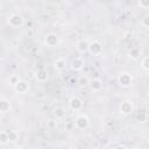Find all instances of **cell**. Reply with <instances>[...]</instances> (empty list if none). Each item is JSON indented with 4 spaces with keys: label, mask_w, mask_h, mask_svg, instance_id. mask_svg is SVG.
Instances as JSON below:
<instances>
[{
    "label": "cell",
    "mask_w": 149,
    "mask_h": 149,
    "mask_svg": "<svg viewBox=\"0 0 149 149\" xmlns=\"http://www.w3.org/2000/svg\"><path fill=\"white\" fill-rule=\"evenodd\" d=\"M76 47H77V50H78L79 52H85V51L88 50V43H87L86 41H84V40L78 41Z\"/></svg>",
    "instance_id": "15"
},
{
    "label": "cell",
    "mask_w": 149,
    "mask_h": 149,
    "mask_svg": "<svg viewBox=\"0 0 149 149\" xmlns=\"http://www.w3.org/2000/svg\"><path fill=\"white\" fill-rule=\"evenodd\" d=\"M139 6L142 7L143 9H147V8L149 7V0H140Z\"/></svg>",
    "instance_id": "22"
},
{
    "label": "cell",
    "mask_w": 149,
    "mask_h": 149,
    "mask_svg": "<svg viewBox=\"0 0 149 149\" xmlns=\"http://www.w3.org/2000/svg\"><path fill=\"white\" fill-rule=\"evenodd\" d=\"M19 80H20V79H19V77H17V76H15V74H13V76H10V77H9V83H10L12 85H15Z\"/></svg>",
    "instance_id": "23"
},
{
    "label": "cell",
    "mask_w": 149,
    "mask_h": 149,
    "mask_svg": "<svg viewBox=\"0 0 149 149\" xmlns=\"http://www.w3.org/2000/svg\"><path fill=\"white\" fill-rule=\"evenodd\" d=\"M84 65H85V62L80 57H77V58L72 59V62H71V69L74 70V71H80L84 68Z\"/></svg>",
    "instance_id": "8"
},
{
    "label": "cell",
    "mask_w": 149,
    "mask_h": 149,
    "mask_svg": "<svg viewBox=\"0 0 149 149\" xmlns=\"http://www.w3.org/2000/svg\"><path fill=\"white\" fill-rule=\"evenodd\" d=\"M77 84H78V86H80V87H86V86L90 85V79H88L87 76L81 74V76H79V77L77 78Z\"/></svg>",
    "instance_id": "14"
},
{
    "label": "cell",
    "mask_w": 149,
    "mask_h": 149,
    "mask_svg": "<svg viewBox=\"0 0 149 149\" xmlns=\"http://www.w3.org/2000/svg\"><path fill=\"white\" fill-rule=\"evenodd\" d=\"M88 50L92 55H100L102 52V45L99 41H92L91 43H88Z\"/></svg>",
    "instance_id": "7"
},
{
    "label": "cell",
    "mask_w": 149,
    "mask_h": 149,
    "mask_svg": "<svg viewBox=\"0 0 149 149\" xmlns=\"http://www.w3.org/2000/svg\"><path fill=\"white\" fill-rule=\"evenodd\" d=\"M54 115L56 116V119H63V118L65 116V111H64V108H62V107H56V108L54 109Z\"/></svg>",
    "instance_id": "16"
},
{
    "label": "cell",
    "mask_w": 149,
    "mask_h": 149,
    "mask_svg": "<svg viewBox=\"0 0 149 149\" xmlns=\"http://www.w3.org/2000/svg\"><path fill=\"white\" fill-rule=\"evenodd\" d=\"M9 142L8 140V135H7V132H0V143L1 144H7Z\"/></svg>",
    "instance_id": "19"
},
{
    "label": "cell",
    "mask_w": 149,
    "mask_h": 149,
    "mask_svg": "<svg viewBox=\"0 0 149 149\" xmlns=\"http://www.w3.org/2000/svg\"><path fill=\"white\" fill-rule=\"evenodd\" d=\"M129 57L132 59H137L140 57V49L139 48H132L129 51Z\"/></svg>",
    "instance_id": "17"
},
{
    "label": "cell",
    "mask_w": 149,
    "mask_h": 149,
    "mask_svg": "<svg viewBox=\"0 0 149 149\" xmlns=\"http://www.w3.org/2000/svg\"><path fill=\"white\" fill-rule=\"evenodd\" d=\"M66 66H68V63L63 58H58L54 62V69L57 71H64L66 69Z\"/></svg>",
    "instance_id": "11"
},
{
    "label": "cell",
    "mask_w": 149,
    "mask_h": 149,
    "mask_svg": "<svg viewBox=\"0 0 149 149\" xmlns=\"http://www.w3.org/2000/svg\"><path fill=\"white\" fill-rule=\"evenodd\" d=\"M141 24L144 27V28H148L149 27V14L147 13L144 16H143V19L141 20Z\"/></svg>",
    "instance_id": "21"
},
{
    "label": "cell",
    "mask_w": 149,
    "mask_h": 149,
    "mask_svg": "<svg viewBox=\"0 0 149 149\" xmlns=\"http://www.w3.org/2000/svg\"><path fill=\"white\" fill-rule=\"evenodd\" d=\"M7 22H8V24H9L10 27H13V28H19V27H21V26L23 24V17H22L21 14L14 13V14H12V15L8 17Z\"/></svg>",
    "instance_id": "3"
},
{
    "label": "cell",
    "mask_w": 149,
    "mask_h": 149,
    "mask_svg": "<svg viewBox=\"0 0 149 149\" xmlns=\"http://www.w3.org/2000/svg\"><path fill=\"white\" fill-rule=\"evenodd\" d=\"M14 87H15V91H16L17 93H26V92L28 91V88H29V85H28V83L24 81V80H19V81L14 85Z\"/></svg>",
    "instance_id": "9"
},
{
    "label": "cell",
    "mask_w": 149,
    "mask_h": 149,
    "mask_svg": "<svg viewBox=\"0 0 149 149\" xmlns=\"http://www.w3.org/2000/svg\"><path fill=\"white\" fill-rule=\"evenodd\" d=\"M115 149H127V147H125V146H122V144H120V146H118Z\"/></svg>",
    "instance_id": "25"
},
{
    "label": "cell",
    "mask_w": 149,
    "mask_h": 149,
    "mask_svg": "<svg viewBox=\"0 0 149 149\" xmlns=\"http://www.w3.org/2000/svg\"><path fill=\"white\" fill-rule=\"evenodd\" d=\"M133 111H134V105H133L132 101L125 100V101L121 102V105H120V113L122 115H129Z\"/></svg>",
    "instance_id": "5"
},
{
    "label": "cell",
    "mask_w": 149,
    "mask_h": 149,
    "mask_svg": "<svg viewBox=\"0 0 149 149\" xmlns=\"http://www.w3.org/2000/svg\"><path fill=\"white\" fill-rule=\"evenodd\" d=\"M141 68L144 70V71H148L149 70V57L148 56H144L141 61Z\"/></svg>",
    "instance_id": "18"
},
{
    "label": "cell",
    "mask_w": 149,
    "mask_h": 149,
    "mask_svg": "<svg viewBox=\"0 0 149 149\" xmlns=\"http://www.w3.org/2000/svg\"><path fill=\"white\" fill-rule=\"evenodd\" d=\"M7 135H8V140L9 141H16L19 139V134L15 132V130H9L7 132Z\"/></svg>",
    "instance_id": "20"
},
{
    "label": "cell",
    "mask_w": 149,
    "mask_h": 149,
    "mask_svg": "<svg viewBox=\"0 0 149 149\" xmlns=\"http://www.w3.org/2000/svg\"><path fill=\"white\" fill-rule=\"evenodd\" d=\"M44 42H45V44H47L48 47L54 48V47H56V45L59 43V37H58V35L55 34V33H49V34H47V36H45V38H44Z\"/></svg>",
    "instance_id": "4"
},
{
    "label": "cell",
    "mask_w": 149,
    "mask_h": 149,
    "mask_svg": "<svg viewBox=\"0 0 149 149\" xmlns=\"http://www.w3.org/2000/svg\"><path fill=\"white\" fill-rule=\"evenodd\" d=\"M10 101L7 99H0V113H7L10 109Z\"/></svg>",
    "instance_id": "12"
},
{
    "label": "cell",
    "mask_w": 149,
    "mask_h": 149,
    "mask_svg": "<svg viewBox=\"0 0 149 149\" xmlns=\"http://www.w3.org/2000/svg\"><path fill=\"white\" fill-rule=\"evenodd\" d=\"M132 81H133V77L128 72H121L118 76V84L121 87H129L130 84H132Z\"/></svg>",
    "instance_id": "2"
},
{
    "label": "cell",
    "mask_w": 149,
    "mask_h": 149,
    "mask_svg": "<svg viewBox=\"0 0 149 149\" xmlns=\"http://www.w3.org/2000/svg\"><path fill=\"white\" fill-rule=\"evenodd\" d=\"M90 125V120H88V116L86 114H79L76 116L74 119V126L77 129H86Z\"/></svg>",
    "instance_id": "1"
},
{
    "label": "cell",
    "mask_w": 149,
    "mask_h": 149,
    "mask_svg": "<svg viewBox=\"0 0 149 149\" xmlns=\"http://www.w3.org/2000/svg\"><path fill=\"white\" fill-rule=\"evenodd\" d=\"M137 119H139V120H140L141 122H144V121L147 120V114H146V113H142V112H141V113H140V114L137 115Z\"/></svg>",
    "instance_id": "24"
},
{
    "label": "cell",
    "mask_w": 149,
    "mask_h": 149,
    "mask_svg": "<svg viewBox=\"0 0 149 149\" xmlns=\"http://www.w3.org/2000/svg\"><path fill=\"white\" fill-rule=\"evenodd\" d=\"M90 87L93 92H98L102 88V83L100 79H93L92 81H90Z\"/></svg>",
    "instance_id": "13"
},
{
    "label": "cell",
    "mask_w": 149,
    "mask_h": 149,
    "mask_svg": "<svg viewBox=\"0 0 149 149\" xmlns=\"http://www.w3.org/2000/svg\"><path fill=\"white\" fill-rule=\"evenodd\" d=\"M35 78H36V80L40 81V83L47 81V80H48V72H47V70H44V69L37 70V71L35 72Z\"/></svg>",
    "instance_id": "10"
},
{
    "label": "cell",
    "mask_w": 149,
    "mask_h": 149,
    "mask_svg": "<svg viewBox=\"0 0 149 149\" xmlns=\"http://www.w3.org/2000/svg\"><path fill=\"white\" fill-rule=\"evenodd\" d=\"M69 107L72 111H80L83 108V100L78 97H71L69 99Z\"/></svg>",
    "instance_id": "6"
}]
</instances>
